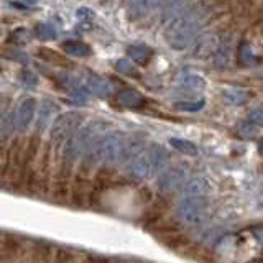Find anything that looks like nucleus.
I'll use <instances>...</instances> for the list:
<instances>
[{
	"instance_id": "obj_9",
	"label": "nucleus",
	"mask_w": 263,
	"mask_h": 263,
	"mask_svg": "<svg viewBox=\"0 0 263 263\" xmlns=\"http://www.w3.org/2000/svg\"><path fill=\"white\" fill-rule=\"evenodd\" d=\"M112 184V171L109 168H102L96 173L92 181V191H90V201H97L102 193Z\"/></svg>"
},
{
	"instance_id": "obj_17",
	"label": "nucleus",
	"mask_w": 263,
	"mask_h": 263,
	"mask_svg": "<svg viewBox=\"0 0 263 263\" xmlns=\"http://www.w3.org/2000/svg\"><path fill=\"white\" fill-rule=\"evenodd\" d=\"M54 257L51 253V249L46 245H38L33 249L30 258H28V263H53Z\"/></svg>"
},
{
	"instance_id": "obj_16",
	"label": "nucleus",
	"mask_w": 263,
	"mask_h": 263,
	"mask_svg": "<svg viewBox=\"0 0 263 263\" xmlns=\"http://www.w3.org/2000/svg\"><path fill=\"white\" fill-rule=\"evenodd\" d=\"M18 250H20V247H18V242H16L15 237H4V240H2V260H4V263L10 261V260L13 261Z\"/></svg>"
},
{
	"instance_id": "obj_31",
	"label": "nucleus",
	"mask_w": 263,
	"mask_h": 263,
	"mask_svg": "<svg viewBox=\"0 0 263 263\" xmlns=\"http://www.w3.org/2000/svg\"><path fill=\"white\" fill-rule=\"evenodd\" d=\"M23 82H25V84H27V87H28V82H31V84H35L36 79H35V76H33L31 72H25V74H23Z\"/></svg>"
},
{
	"instance_id": "obj_21",
	"label": "nucleus",
	"mask_w": 263,
	"mask_h": 263,
	"mask_svg": "<svg viewBox=\"0 0 263 263\" xmlns=\"http://www.w3.org/2000/svg\"><path fill=\"white\" fill-rule=\"evenodd\" d=\"M224 97L227 99V102L234 104V105H243L250 99V94L243 89L232 87V89L224 90Z\"/></svg>"
},
{
	"instance_id": "obj_12",
	"label": "nucleus",
	"mask_w": 263,
	"mask_h": 263,
	"mask_svg": "<svg viewBox=\"0 0 263 263\" xmlns=\"http://www.w3.org/2000/svg\"><path fill=\"white\" fill-rule=\"evenodd\" d=\"M86 86H87V89L90 90V94H92V96L107 97V96H110V92H112V87H110L109 82H107L105 79H102V78H99V76H94V74L87 78Z\"/></svg>"
},
{
	"instance_id": "obj_3",
	"label": "nucleus",
	"mask_w": 263,
	"mask_h": 263,
	"mask_svg": "<svg viewBox=\"0 0 263 263\" xmlns=\"http://www.w3.org/2000/svg\"><path fill=\"white\" fill-rule=\"evenodd\" d=\"M208 204L201 196H186L178 204V219L186 226H199L205 217Z\"/></svg>"
},
{
	"instance_id": "obj_8",
	"label": "nucleus",
	"mask_w": 263,
	"mask_h": 263,
	"mask_svg": "<svg viewBox=\"0 0 263 263\" xmlns=\"http://www.w3.org/2000/svg\"><path fill=\"white\" fill-rule=\"evenodd\" d=\"M36 110V104L33 97H27L20 102L18 109H16V120H18V130H27L30 123L33 122Z\"/></svg>"
},
{
	"instance_id": "obj_11",
	"label": "nucleus",
	"mask_w": 263,
	"mask_h": 263,
	"mask_svg": "<svg viewBox=\"0 0 263 263\" xmlns=\"http://www.w3.org/2000/svg\"><path fill=\"white\" fill-rule=\"evenodd\" d=\"M117 99L122 105L128 107V109H140V107L145 105V97L142 94H138L137 90H132V89L119 90Z\"/></svg>"
},
{
	"instance_id": "obj_35",
	"label": "nucleus",
	"mask_w": 263,
	"mask_h": 263,
	"mask_svg": "<svg viewBox=\"0 0 263 263\" xmlns=\"http://www.w3.org/2000/svg\"><path fill=\"white\" fill-rule=\"evenodd\" d=\"M164 2H166V0H160V5H161V4H164Z\"/></svg>"
},
{
	"instance_id": "obj_13",
	"label": "nucleus",
	"mask_w": 263,
	"mask_h": 263,
	"mask_svg": "<svg viewBox=\"0 0 263 263\" xmlns=\"http://www.w3.org/2000/svg\"><path fill=\"white\" fill-rule=\"evenodd\" d=\"M127 54L130 56L132 61H135L138 64H146L148 61L152 60L153 49L145 46V45H134V46H130L127 49Z\"/></svg>"
},
{
	"instance_id": "obj_25",
	"label": "nucleus",
	"mask_w": 263,
	"mask_h": 263,
	"mask_svg": "<svg viewBox=\"0 0 263 263\" xmlns=\"http://www.w3.org/2000/svg\"><path fill=\"white\" fill-rule=\"evenodd\" d=\"M114 69L119 71L120 74H125V76H138V71L128 60H117L114 63Z\"/></svg>"
},
{
	"instance_id": "obj_23",
	"label": "nucleus",
	"mask_w": 263,
	"mask_h": 263,
	"mask_svg": "<svg viewBox=\"0 0 263 263\" xmlns=\"http://www.w3.org/2000/svg\"><path fill=\"white\" fill-rule=\"evenodd\" d=\"M35 35L40 40L49 41V40H54L56 38L58 31H56V28L53 27L51 23H38L36 27H35Z\"/></svg>"
},
{
	"instance_id": "obj_18",
	"label": "nucleus",
	"mask_w": 263,
	"mask_h": 263,
	"mask_svg": "<svg viewBox=\"0 0 263 263\" xmlns=\"http://www.w3.org/2000/svg\"><path fill=\"white\" fill-rule=\"evenodd\" d=\"M204 79L197 74H183L179 78V87L184 90H201L204 87Z\"/></svg>"
},
{
	"instance_id": "obj_26",
	"label": "nucleus",
	"mask_w": 263,
	"mask_h": 263,
	"mask_svg": "<svg viewBox=\"0 0 263 263\" xmlns=\"http://www.w3.org/2000/svg\"><path fill=\"white\" fill-rule=\"evenodd\" d=\"M178 110H184V112H197L204 107V101H179L175 104Z\"/></svg>"
},
{
	"instance_id": "obj_29",
	"label": "nucleus",
	"mask_w": 263,
	"mask_h": 263,
	"mask_svg": "<svg viewBox=\"0 0 263 263\" xmlns=\"http://www.w3.org/2000/svg\"><path fill=\"white\" fill-rule=\"evenodd\" d=\"M238 134H240L242 137H252V135L255 134L253 123H252L250 120H247V122L238 123Z\"/></svg>"
},
{
	"instance_id": "obj_24",
	"label": "nucleus",
	"mask_w": 263,
	"mask_h": 263,
	"mask_svg": "<svg viewBox=\"0 0 263 263\" xmlns=\"http://www.w3.org/2000/svg\"><path fill=\"white\" fill-rule=\"evenodd\" d=\"M18 128V120H16V112H8L2 119V137L12 135L13 132Z\"/></svg>"
},
{
	"instance_id": "obj_14",
	"label": "nucleus",
	"mask_w": 263,
	"mask_h": 263,
	"mask_svg": "<svg viewBox=\"0 0 263 263\" xmlns=\"http://www.w3.org/2000/svg\"><path fill=\"white\" fill-rule=\"evenodd\" d=\"M63 49L74 58H86L90 54V48L79 40H68L63 43Z\"/></svg>"
},
{
	"instance_id": "obj_33",
	"label": "nucleus",
	"mask_w": 263,
	"mask_h": 263,
	"mask_svg": "<svg viewBox=\"0 0 263 263\" xmlns=\"http://www.w3.org/2000/svg\"><path fill=\"white\" fill-rule=\"evenodd\" d=\"M22 2H23V5H35L36 4V0H22Z\"/></svg>"
},
{
	"instance_id": "obj_15",
	"label": "nucleus",
	"mask_w": 263,
	"mask_h": 263,
	"mask_svg": "<svg viewBox=\"0 0 263 263\" xmlns=\"http://www.w3.org/2000/svg\"><path fill=\"white\" fill-rule=\"evenodd\" d=\"M208 191H209L208 181H205L204 178H194L186 184L184 194L186 196H201V197H204L205 194H208Z\"/></svg>"
},
{
	"instance_id": "obj_5",
	"label": "nucleus",
	"mask_w": 263,
	"mask_h": 263,
	"mask_svg": "<svg viewBox=\"0 0 263 263\" xmlns=\"http://www.w3.org/2000/svg\"><path fill=\"white\" fill-rule=\"evenodd\" d=\"M187 179V171L183 166H173L166 170L163 175L158 178V189L161 193H176L178 189L184 186Z\"/></svg>"
},
{
	"instance_id": "obj_19",
	"label": "nucleus",
	"mask_w": 263,
	"mask_h": 263,
	"mask_svg": "<svg viewBox=\"0 0 263 263\" xmlns=\"http://www.w3.org/2000/svg\"><path fill=\"white\" fill-rule=\"evenodd\" d=\"M148 156H150L155 170L163 168L168 161V155H166V152H164V148L160 145H152L150 150H148Z\"/></svg>"
},
{
	"instance_id": "obj_20",
	"label": "nucleus",
	"mask_w": 263,
	"mask_h": 263,
	"mask_svg": "<svg viewBox=\"0 0 263 263\" xmlns=\"http://www.w3.org/2000/svg\"><path fill=\"white\" fill-rule=\"evenodd\" d=\"M170 145H171V148H175L176 152L183 153V155H189V156L197 155V146L193 142H189V140H184V138H170Z\"/></svg>"
},
{
	"instance_id": "obj_27",
	"label": "nucleus",
	"mask_w": 263,
	"mask_h": 263,
	"mask_svg": "<svg viewBox=\"0 0 263 263\" xmlns=\"http://www.w3.org/2000/svg\"><path fill=\"white\" fill-rule=\"evenodd\" d=\"M53 263H74L72 253L69 250H64V249L56 250Z\"/></svg>"
},
{
	"instance_id": "obj_22",
	"label": "nucleus",
	"mask_w": 263,
	"mask_h": 263,
	"mask_svg": "<svg viewBox=\"0 0 263 263\" xmlns=\"http://www.w3.org/2000/svg\"><path fill=\"white\" fill-rule=\"evenodd\" d=\"M156 5H160V0H134V4H132V13H134V16H142Z\"/></svg>"
},
{
	"instance_id": "obj_7",
	"label": "nucleus",
	"mask_w": 263,
	"mask_h": 263,
	"mask_svg": "<svg viewBox=\"0 0 263 263\" xmlns=\"http://www.w3.org/2000/svg\"><path fill=\"white\" fill-rule=\"evenodd\" d=\"M69 184H71V161L64 160L56 173V181H54V197L58 201H64L68 197Z\"/></svg>"
},
{
	"instance_id": "obj_6",
	"label": "nucleus",
	"mask_w": 263,
	"mask_h": 263,
	"mask_svg": "<svg viewBox=\"0 0 263 263\" xmlns=\"http://www.w3.org/2000/svg\"><path fill=\"white\" fill-rule=\"evenodd\" d=\"M127 171H128V175L135 179H146L152 176V173L155 171V166H153L148 153L146 155L140 153L134 160H130L127 163Z\"/></svg>"
},
{
	"instance_id": "obj_10",
	"label": "nucleus",
	"mask_w": 263,
	"mask_h": 263,
	"mask_svg": "<svg viewBox=\"0 0 263 263\" xmlns=\"http://www.w3.org/2000/svg\"><path fill=\"white\" fill-rule=\"evenodd\" d=\"M60 110L58 105L53 101H48L45 99L43 102L40 104V109H38V119H36V130L38 132H43L49 123H51L53 115Z\"/></svg>"
},
{
	"instance_id": "obj_28",
	"label": "nucleus",
	"mask_w": 263,
	"mask_h": 263,
	"mask_svg": "<svg viewBox=\"0 0 263 263\" xmlns=\"http://www.w3.org/2000/svg\"><path fill=\"white\" fill-rule=\"evenodd\" d=\"M76 16L81 22H92L94 20V12L90 10V8H87V7H81V8H78Z\"/></svg>"
},
{
	"instance_id": "obj_30",
	"label": "nucleus",
	"mask_w": 263,
	"mask_h": 263,
	"mask_svg": "<svg viewBox=\"0 0 263 263\" xmlns=\"http://www.w3.org/2000/svg\"><path fill=\"white\" fill-rule=\"evenodd\" d=\"M249 120L253 125H263V109H255L249 114Z\"/></svg>"
},
{
	"instance_id": "obj_4",
	"label": "nucleus",
	"mask_w": 263,
	"mask_h": 263,
	"mask_svg": "<svg viewBox=\"0 0 263 263\" xmlns=\"http://www.w3.org/2000/svg\"><path fill=\"white\" fill-rule=\"evenodd\" d=\"M82 123V115L78 112H66L61 114L53 122L51 127V140L56 143L60 142H66L72 134H76V130L79 128V125Z\"/></svg>"
},
{
	"instance_id": "obj_34",
	"label": "nucleus",
	"mask_w": 263,
	"mask_h": 263,
	"mask_svg": "<svg viewBox=\"0 0 263 263\" xmlns=\"http://www.w3.org/2000/svg\"><path fill=\"white\" fill-rule=\"evenodd\" d=\"M260 152L263 153V138L260 140Z\"/></svg>"
},
{
	"instance_id": "obj_1",
	"label": "nucleus",
	"mask_w": 263,
	"mask_h": 263,
	"mask_svg": "<svg viewBox=\"0 0 263 263\" xmlns=\"http://www.w3.org/2000/svg\"><path fill=\"white\" fill-rule=\"evenodd\" d=\"M209 2L201 0L199 4H189L184 12H181L175 20L170 22L166 28V41L173 49L187 48L199 35L202 18L209 12Z\"/></svg>"
},
{
	"instance_id": "obj_32",
	"label": "nucleus",
	"mask_w": 263,
	"mask_h": 263,
	"mask_svg": "<svg viewBox=\"0 0 263 263\" xmlns=\"http://www.w3.org/2000/svg\"><path fill=\"white\" fill-rule=\"evenodd\" d=\"M45 166H46V164H48V152H46V155H45ZM43 178H45V181H46V170L43 168Z\"/></svg>"
},
{
	"instance_id": "obj_2",
	"label": "nucleus",
	"mask_w": 263,
	"mask_h": 263,
	"mask_svg": "<svg viewBox=\"0 0 263 263\" xmlns=\"http://www.w3.org/2000/svg\"><path fill=\"white\" fill-rule=\"evenodd\" d=\"M125 138L120 134H105L101 137H96L94 142L90 143V146L86 152V160L90 163H114L119 161L120 156L123 153V148H125Z\"/></svg>"
}]
</instances>
